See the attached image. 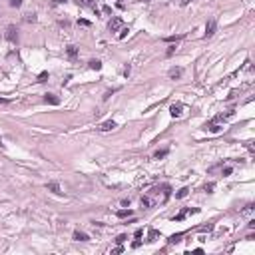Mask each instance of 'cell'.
Listing matches in <instances>:
<instances>
[{"instance_id": "1", "label": "cell", "mask_w": 255, "mask_h": 255, "mask_svg": "<svg viewBox=\"0 0 255 255\" xmlns=\"http://www.w3.org/2000/svg\"><path fill=\"white\" fill-rule=\"evenodd\" d=\"M203 130H207V132H211V134H217V132L223 130V124L217 122V120H211V122H207V124L203 126Z\"/></svg>"}, {"instance_id": "2", "label": "cell", "mask_w": 255, "mask_h": 255, "mask_svg": "<svg viewBox=\"0 0 255 255\" xmlns=\"http://www.w3.org/2000/svg\"><path fill=\"white\" fill-rule=\"evenodd\" d=\"M124 26V20L120 18V16H114V18L108 22V28H110V32H118Z\"/></svg>"}, {"instance_id": "3", "label": "cell", "mask_w": 255, "mask_h": 255, "mask_svg": "<svg viewBox=\"0 0 255 255\" xmlns=\"http://www.w3.org/2000/svg\"><path fill=\"white\" fill-rule=\"evenodd\" d=\"M215 30H217V22H215L213 18L207 20V24H205V38H211L215 34Z\"/></svg>"}, {"instance_id": "4", "label": "cell", "mask_w": 255, "mask_h": 255, "mask_svg": "<svg viewBox=\"0 0 255 255\" xmlns=\"http://www.w3.org/2000/svg\"><path fill=\"white\" fill-rule=\"evenodd\" d=\"M181 112H183V104H180V102H177V104H171L170 106V114L173 118H180L181 116Z\"/></svg>"}, {"instance_id": "5", "label": "cell", "mask_w": 255, "mask_h": 255, "mask_svg": "<svg viewBox=\"0 0 255 255\" xmlns=\"http://www.w3.org/2000/svg\"><path fill=\"white\" fill-rule=\"evenodd\" d=\"M114 128H116V122H114V120H108V122H104V124H100V126H98V132H112Z\"/></svg>"}, {"instance_id": "6", "label": "cell", "mask_w": 255, "mask_h": 255, "mask_svg": "<svg viewBox=\"0 0 255 255\" xmlns=\"http://www.w3.org/2000/svg\"><path fill=\"white\" fill-rule=\"evenodd\" d=\"M78 46H74V44H70L68 48H66V56H68V60H76L78 58Z\"/></svg>"}, {"instance_id": "7", "label": "cell", "mask_w": 255, "mask_h": 255, "mask_svg": "<svg viewBox=\"0 0 255 255\" xmlns=\"http://www.w3.org/2000/svg\"><path fill=\"white\" fill-rule=\"evenodd\" d=\"M154 203H156V199L151 197V195H142V207H144V209L154 207Z\"/></svg>"}, {"instance_id": "8", "label": "cell", "mask_w": 255, "mask_h": 255, "mask_svg": "<svg viewBox=\"0 0 255 255\" xmlns=\"http://www.w3.org/2000/svg\"><path fill=\"white\" fill-rule=\"evenodd\" d=\"M6 38L10 42H16V38H18V30L14 28V26H8L6 28Z\"/></svg>"}, {"instance_id": "9", "label": "cell", "mask_w": 255, "mask_h": 255, "mask_svg": "<svg viewBox=\"0 0 255 255\" xmlns=\"http://www.w3.org/2000/svg\"><path fill=\"white\" fill-rule=\"evenodd\" d=\"M46 189H48V191H52V193H56V195H60V193H62V189H60V183H56V181H50V183H46Z\"/></svg>"}, {"instance_id": "10", "label": "cell", "mask_w": 255, "mask_h": 255, "mask_svg": "<svg viewBox=\"0 0 255 255\" xmlns=\"http://www.w3.org/2000/svg\"><path fill=\"white\" fill-rule=\"evenodd\" d=\"M181 74H183V70H181V68H176V66H173V68H170V72H167V76H170L171 80L181 78Z\"/></svg>"}, {"instance_id": "11", "label": "cell", "mask_w": 255, "mask_h": 255, "mask_svg": "<svg viewBox=\"0 0 255 255\" xmlns=\"http://www.w3.org/2000/svg\"><path fill=\"white\" fill-rule=\"evenodd\" d=\"M74 239L76 241H90V235H88V233H84V231H80V229H76L74 231Z\"/></svg>"}, {"instance_id": "12", "label": "cell", "mask_w": 255, "mask_h": 255, "mask_svg": "<svg viewBox=\"0 0 255 255\" xmlns=\"http://www.w3.org/2000/svg\"><path fill=\"white\" fill-rule=\"evenodd\" d=\"M44 102H46V104H52V106H58V104H60V98L54 96V94H46L44 96Z\"/></svg>"}, {"instance_id": "13", "label": "cell", "mask_w": 255, "mask_h": 255, "mask_svg": "<svg viewBox=\"0 0 255 255\" xmlns=\"http://www.w3.org/2000/svg\"><path fill=\"white\" fill-rule=\"evenodd\" d=\"M158 237H160V231H158V229H150V231H148V243L158 241Z\"/></svg>"}, {"instance_id": "14", "label": "cell", "mask_w": 255, "mask_h": 255, "mask_svg": "<svg viewBox=\"0 0 255 255\" xmlns=\"http://www.w3.org/2000/svg\"><path fill=\"white\" fill-rule=\"evenodd\" d=\"M116 215H118L120 219H126V217H130V215H134V211H132V209H118Z\"/></svg>"}, {"instance_id": "15", "label": "cell", "mask_w": 255, "mask_h": 255, "mask_svg": "<svg viewBox=\"0 0 255 255\" xmlns=\"http://www.w3.org/2000/svg\"><path fill=\"white\" fill-rule=\"evenodd\" d=\"M181 237H183V233H176V235H171L170 239H167V243H170V245H173V243H180Z\"/></svg>"}, {"instance_id": "16", "label": "cell", "mask_w": 255, "mask_h": 255, "mask_svg": "<svg viewBox=\"0 0 255 255\" xmlns=\"http://www.w3.org/2000/svg\"><path fill=\"white\" fill-rule=\"evenodd\" d=\"M88 68L90 70H102V62L100 60H90L88 62Z\"/></svg>"}, {"instance_id": "17", "label": "cell", "mask_w": 255, "mask_h": 255, "mask_svg": "<svg viewBox=\"0 0 255 255\" xmlns=\"http://www.w3.org/2000/svg\"><path fill=\"white\" fill-rule=\"evenodd\" d=\"M187 193H189V187H181L180 191H176V197H177V199H183Z\"/></svg>"}, {"instance_id": "18", "label": "cell", "mask_w": 255, "mask_h": 255, "mask_svg": "<svg viewBox=\"0 0 255 255\" xmlns=\"http://www.w3.org/2000/svg\"><path fill=\"white\" fill-rule=\"evenodd\" d=\"M166 156H167V150H158L154 154V160H161V158H166Z\"/></svg>"}, {"instance_id": "19", "label": "cell", "mask_w": 255, "mask_h": 255, "mask_svg": "<svg viewBox=\"0 0 255 255\" xmlns=\"http://www.w3.org/2000/svg\"><path fill=\"white\" fill-rule=\"evenodd\" d=\"M213 189H215V183L213 181H209V183H205V186H203V191H207V193H213Z\"/></svg>"}, {"instance_id": "20", "label": "cell", "mask_w": 255, "mask_h": 255, "mask_svg": "<svg viewBox=\"0 0 255 255\" xmlns=\"http://www.w3.org/2000/svg\"><path fill=\"white\" fill-rule=\"evenodd\" d=\"M231 171H233V167L231 166H221V173H223V176H231Z\"/></svg>"}, {"instance_id": "21", "label": "cell", "mask_w": 255, "mask_h": 255, "mask_svg": "<svg viewBox=\"0 0 255 255\" xmlns=\"http://www.w3.org/2000/svg\"><path fill=\"white\" fill-rule=\"evenodd\" d=\"M126 241H128V235H126V233H122V235L116 237V243H118V245H122V243H126Z\"/></svg>"}, {"instance_id": "22", "label": "cell", "mask_w": 255, "mask_h": 255, "mask_svg": "<svg viewBox=\"0 0 255 255\" xmlns=\"http://www.w3.org/2000/svg\"><path fill=\"white\" fill-rule=\"evenodd\" d=\"M186 215H187V211L183 209V211H180V213H177V215H176L173 219H176V221H183V219H186Z\"/></svg>"}, {"instance_id": "23", "label": "cell", "mask_w": 255, "mask_h": 255, "mask_svg": "<svg viewBox=\"0 0 255 255\" xmlns=\"http://www.w3.org/2000/svg\"><path fill=\"white\" fill-rule=\"evenodd\" d=\"M251 211H253V203H247L245 207H243V211H241V213H243V215H249Z\"/></svg>"}, {"instance_id": "24", "label": "cell", "mask_w": 255, "mask_h": 255, "mask_svg": "<svg viewBox=\"0 0 255 255\" xmlns=\"http://www.w3.org/2000/svg\"><path fill=\"white\" fill-rule=\"evenodd\" d=\"M118 32H120V34H118V38H126V34L130 32V28H126V26H122V28L118 30Z\"/></svg>"}, {"instance_id": "25", "label": "cell", "mask_w": 255, "mask_h": 255, "mask_svg": "<svg viewBox=\"0 0 255 255\" xmlns=\"http://www.w3.org/2000/svg\"><path fill=\"white\" fill-rule=\"evenodd\" d=\"M173 52H176V44L167 46V50H166V56H167V58H170V56H173Z\"/></svg>"}, {"instance_id": "26", "label": "cell", "mask_w": 255, "mask_h": 255, "mask_svg": "<svg viewBox=\"0 0 255 255\" xmlns=\"http://www.w3.org/2000/svg\"><path fill=\"white\" fill-rule=\"evenodd\" d=\"M211 229H213V223H207V225H201V227H199V231H201V233L211 231Z\"/></svg>"}, {"instance_id": "27", "label": "cell", "mask_w": 255, "mask_h": 255, "mask_svg": "<svg viewBox=\"0 0 255 255\" xmlns=\"http://www.w3.org/2000/svg\"><path fill=\"white\" fill-rule=\"evenodd\" d=\"M10 6H14V8H20V6H22V0H10Z\"/></svg>"}, {"instance_id": "28", "label": "cell", "mask_w": 255, "mask_h": 255, "mask_svg": "<svg viewBox=\"0 0 255 255\" xmlns=\"http://www.w3.org/2000/svg\"><path fill=\"white\" fill-rule=\"evenodd\" d=\"M122 251H124V247H122V245H118V247H114V249H112V255H120Z\"/></svg>"}, {"instance_id": "29", "label": "cell", "mask_w": 255, "mask_h": 255, "mask_svg": "<svg viewBox=\"0 0 255 255\" xmlns=\"http://www.w3.org/2000/svg\"><path fill=\"white\" fill-rule=\"evenodd\" d=\"M26 22H36V14H26Z\"/></svg>"}, {"instance_id": "30", "label": "cell", "mask_w": 255, "mask_h": 255, "mask_svg": "<svg viewBox=\"0 0 255 255\" xmlns=\"http://www.w3.org/2000/svg\"><path fill=\"white\" fill-rule=\"evenodd\" d=\"M237 94H239V90H231L229 96H227V100H233V98H237Z\"/></svg>"}, {"instance_id": "31", "label": "cell", "mask_w": 255, "mask_h": 255, "mask_svg": "<svg viewBox=\"0 0 255 255\" xmlns=\"http://www.w3.org/2000/svg\"><path fill=\"white\" fill-rule=\"evenodd\" d=\"M138 247H142V241H140V237H135V241L132 243V249H138Z\"/></svg>"}, {"instance_id": "32", "label": "cell", "mask_w": 255, "mask_h": 255, "mask_svg": "<svg viewBox=\"0 0 255 255\" xmlns=\"http://www.w3.org/2000/svg\"><path fill=\"white\" fill-rule=\"evenodd\" d=\"M183 36H170V38H166V42H177V40H181Z\"/></svg>"}, {"instance_id": "33", "label": "cell", "mask_w": 255, "mask_h": 255, "mask_svg": "<svg viewBox=\"0 0 255 255\" xmlns=\"http://www.w3.org/2000/svg\"><path fill=\"white\" fill-rule=\"evenodd\" d=\"M46 78H48V72H42L38 76V82H46Z\"/></svg>"}, {"instance_id": "34", "label": "cell", "mask_w": 255, "mask_h": 255, "mask_svg": "<svg viewBox=\"0 0 255 255\" xmlns=\"http://www.w3.org/2000/svg\"><path fill=\"white\" fill-rule=\"evenodd\" d=\"M130 72H132V66H130V64H126V68H124V76L128 78V76H130Z\"/></svg>"}, {"instance_id": "35", "label": "cell", "mask_w": 255, "mask_h": 255, "mask_svg": "<svg viewBox=\"0 0 255 255\" xmlns=\"http://www.w3.org/2000/svg\"><path fill=\"white\" fill-rule=\"evenodd\" d=\"M102 14L110 16V14H112V8H110V6H104V8H102Z\"/></svg>"}, {"instance_id": "36", "label": "cell", "mask_w": 255, "mask_h": 255, "mask_svg": "<svg viewBox=\"0 0 255 255\" xmlns=\"http://www.w3.org/2000/svg\"><path fill=\"white\" fill-rule=\"evenodd\" d=\"M78 26H90V20H84V18H80V20H78Z\"/></svg>"}, {"instance_id": "37", "label": "cell", "mask_w": 255, "mask_h": 255, "mask_svg": "<svg viewBox=\"0 0 255 255\" xmlns=\"http://www.w3.org/2000/svg\"><path fill=\"white\" fill-rule=\"evenodd\" d=\"M144 235V229H135V233H134V237H142Z\"/></svg>"}, {"instance_id": "38", "label": "cell", "mask_w": 255, "mask_h": 255, "mask_svg": "<svg viewBox=\"0 0 255 255\" xmlns=\"http://www.w3.org/2000/svg\"><path fill=\"white\" fill-rule=\"evenodd\" d=\"M0 104H8V100L6 98H0Z\"/></svg>"}, {"instance_id": "39", "label": "cell", "mask_w": 255, "mask_h": 255, "mask_svg": "<svg viewBox=\"0 0 255 255\" xmlns=\"http://www.w3.org/2000/svg\"><path fill=\"white\" fill-rule=\"evenodd\" d=\"M189 2H191V0H181V4H189Z\"/></svg>"}, {"instance_id": "40", "label": "cell", "mask_w": 255, "mask_h": 255, "mask_svg": "<svg viewBox=\"0 0 255 255\" xmlns=\"http://www.w3.org/2000/svg\"><path fill=\"white\" fill-rule=\"evenodd\" d=\"M2 145H4V144H2V138H0V148H2Z\"/></svg>"}, {"instance_id": "41", "label": "cell", "mask_w": 255, "mask_h": 255, "mask_svg": "<svg viewBox=\"0 0 255 255\" xmlns=\"http://www.w3.org/2000/svg\"><path fill=\"white\" fill-rule=\"evenodd\" d=\"M142 2H150V0H142Z\"/></svg>"}, {"instance_id": "42", "label": "cell", "mask_w": 255, "mask_h": 255, "mask_svg": "<svg viewBox=\"0 0 255 255\" xmlns=\"http://www.w3.org/2000/svg\"><path fill=\"white\" fill-rule=\"evenodd\" d=\"M56 2H62V0H56Z\"/></svg>"}]
</instances>
